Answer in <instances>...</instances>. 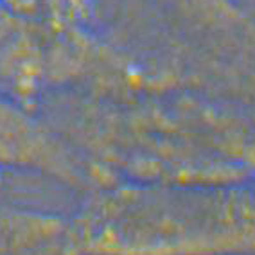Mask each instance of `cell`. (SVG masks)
I'll list each match as a JSON object with an SVG mask.
<instances>
[{"label": "cell", "mask_w": 255, "mask_h": 255, "mask_svg": "<svg viewBox=\"0 0 255 255\" xmlns=\"http://www.w3.org/2000/svg\"><path fill=\"white\" fill-rule=\"evenodd\" d=\"M67 216L65 255H255V191L115 182Z\"/></svg>", "instance_id": "cell-1"}, {"label": "cell", "mask_w": 255, "mask_h": 255, "mask_svg": "<svg viewBox=\"0 0 255 255\" xmlns=\"http://www.w3.org/2000/svg\"><path fill=\"white\" fill-rule=\"evenodd\" d=\"M0 173L32 174L81 194L101 187L92 165L40 108L2 90Z\"/></svg>", "instance_id": "cell-2"}, {"label": "cell", "mask_w": 255, "mask_h": 255, "mask_svg": "<svg viewBox=\"0 0 255 255\" xmlns=\"http://www.w3.org/2000/svg\"><path fill=\"white\" fill-rule=\"evenodd\" d=\"M9 13L50 27H88L94 0H0Z\"/></svg>", "instance_id": "cell-3"}]
</instances>
